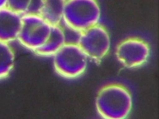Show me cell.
Here are the masks:
<instances>
[{
    "instance_id": "1",
    "label": "cell",
    "mask_w": 159,
    "mask_h": 119,
    "mask_svg": "<svg viewBox=\"0 0 159 119\" xmlns=\"http://www.w3.org/2000/svg\"><path fill=\"white\" fill-rule=\"evenodd\" d=\"M96 106L99 115L107 119L127 117L132 108V95L128 89L120 84H109L99 92Z\"/></svg>"
},
{
    "instance_id": "2",
    "label": "cell",
    "mask_w": 159,
    "mask_h": 119,
    "mask_svg": "<svg viewBox=\"0 0 159 119\" xmlns=\"http://www.w3.org/2000/svg\"><path fill=\"white\" fill-rule=\"evenodd\" d=\"M101 16L97 0H66L62 22L83 32L99 24Z\"/></svg>"
},
{
    "instance_id": "3",
    "label": "cell",
    "mask_w": 159,
    "mask_h": 119,
    "mask_svg": "<svg viewBox=\"0 0 159 119\" xmlns=\"http://www.w3.org/2000/svg\"><path fill=\"white\" fill-rule=\"evenodd\" d=\"M52 27L37 12L24 14L17 41L24 47L35 52L47 40Z\"/></svg>"
},
{
    "instance_id": "4",
    "label": "cell",
    "mask_w": 159,
    "mask_h": 119,
    "mask_svg": "<svg viewBox=\"0 0 159 119\" xmlns=\"http://www.w3.org/2000/svg\"><path fill=\"white\" fill-rule=\"evenodd\" d=\"M52 57L57 72L68 78L82 75L86 70L89 59L77 44H66Z\"/></svg>"
},
{
    "instance_id": "5",
    "label": "cell",
    "mask_w": 159,
    "mask_h": 119,
    "mask_svg": "<svg viewBox=\"0 0 159 119\" xmlns=\"http://www.w3.org/2000/svg\"><path fill=\"white\" fill-rule=\"evenodd\" d=\"M111 43L107 29L99 24L82 32L78 44L89 59L99 62L107 56Z\"/></svg>"
},
{
    "instance_id": "6",
    "label": "cell",
    "mask_w": 159,
    "mask_h": 119,
    "mask_svg": "<svg viewBox=\"0 0 159 119\" xmlns=\"http://www.w3.org/2000/svg\"><path fill=\"white\" fill-rule=\"evenodd\" d=\"M150 48L143 39L131 38L125 39L118 45L116 54L118 61L128 68H136L145 64L150 57Z\"/></svg>"
},
{
    "instance_id": "7",
    "label": "cell",
    "mask_w": 159,
    "mask_h": 119,
    "mask_svg": "<svg viewBox=\"0 0 159 119\" xmlns=\"http://www.w3.org/2000/svg\"><path fill=\"white\" fill-rule=\"evenodd\" d=\"M22 16L8 7L0 10V41L10 43L17 40Z\"/></svg>"
},
{
    "instance_id": "8",
    "label": "cell",
    "mask_w": 159,
    "mask_h": 119,
    "mask_svg": "<svg viewBox=\"0 0 159 119\" xmlns=\"http://www.w3.org/2000/svg\"><path fill=\"white\" fill-rule=\"evenodd\" d=\"M66 0H41L37 11L52 25L62 22Z\"/></svg>"
},
{
    "instance_id": "9",
    "label": "cell",
    "mask_w": 159,
    "mask_h": 119,
    "mask_svg": "<svg viewBox=\"0 0 159 119\" xmlns=\"http://www.w3.org/2000/svg\"><path fill=\"white\" fill-rule=\"evenodd\" d=\"M66 44L63 29L61 25L52 26L45 42L34 53L44 57H53Z\"/></svg>"
},
{
    "instance_id": "10",
    "label": "cell",
    "mask_w": 159,
    "mask_h": 119,
    "mask_svg": "<svg viewBox=\"0 0 159 119\" xmlns=\"http://www.w3.org/2000/svg\"><path fill=\"white\" fill-rule=\"evenodd\" d=\"M15 62V53L10 43L0 41V80L9 75Z\"/></svg>"
},
{
    "instance_id": "11",
    "label": "cell",
    "mask_w": 159,
    "mask_h": 119,
    "mask_svg": "<svg viewBox=\"0 0 159 119\" xmlns=\"http://www.w3.org/2000/svg\"><path fill=\"white\" fill-rule=\"evenodd\" d=\"M65 37L66 44H79L82 32L62 22L60 24Z\"/></svg>"
},
{
    "instance_id": "12",
    "label": "cell",
    "mask_w": 159,
    "mask_h": 119,
    "mask_svg": "<svg viewBox=\"0 0 159 119\" xmlns=\"http://www.w3.org/2000/svg\"><path fill=\"white\" fill-rule=\"evenodd\" d=\"M33 0H8V7L22 14L31 11Z\"/></svg>"
},
{
    "instance_id": "13",
    "label": "cell",
    "mask_w": 159,
    "mask_h": 119,
    "mask_svg": "<svg viewBox=\"0 0 159 119\" xmlns=\"http://www.w3.org/2000/svg\"><path fill=\"white\" fill-rule=\"evenodd\" d=\"M8 0H0V10L8 7Z\"/></svg>"
}]
</instances>
